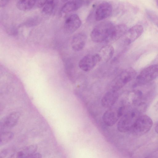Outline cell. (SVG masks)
I'll return each instance as SVG.
<instances>
[{
  "label": "cell",
  "mask_w": 158,
  "mask_h": 158,
  "mask_svg": "<svg viewBox=\"0 0 158 158\" xmlns=\"http://www.w3.org/2000/svg\"><path fill=\"white\" fill-rule=\"evenodd\" d=\"M155 130L156 132L158 134V123L155 127Z\"/></svg>",
  "instance_id": "cell-25"
},
{
  "label": "cell",
  "mask_w": 158,
  "mask_h": 158,
  "mask_svg": "<svg viewBox=\"0 0 158 158\" xmlns=\"http://www.w3.org/2000/svg\"><path fill=\"white\" fill-rule=\"evenodd\" d=\"M118 94L116 91L111 90L106 93L103 97L102 101V106L105 107L112 106L116 102Z\"/></svg>",
  "instance_id": "cell-14"
},
{
  "label": "cell",
  "mask_w": 158,
  "mask_h": 158,
  "mask_svg": "<svg viewBox=\"0 0 158 158\" xmlns=\"http://www.w3.org/2000/svg\"><path fill=\"white\" fill-rule=\"evenodd\" d=\"M138 110L128 111L121 118L117 125L118 130L121 132H126L132 130L138 118L140 115Z\"/></svg>",
  "instance_id": "cell-3"
},
{
  "label": "cell",
  "mask_w": 158,
  "mask_h": 158,
  "mask_svg": "<svg viewBox=\"0 0 158 158\" xmlns=\"http://www.w3.org/2000/svg\"><path fill=\"white\" fill-rule=\"evenodd\" d=\"M87 41V36L83 33H79L73 37L71 46L73 49L76 52L82 50L84 47Z\"/></svg>",
  "instance_id": "cell-12"
},
{
  "label": "cell",
  "mask_w": 158,
  "mask_h": 158,
  "mask_svg": "<svg viewBox=\"0 0 158 158\" xmlns=\"http://www.w3.org/2000/svg\"><path fill=\"white\" fill-rule=\"evenodd\" d=\"M8 2V0H0V6L3 7Z\"/></svg>",
  "instance_id": "cell-24"
},
{
  "label": "cell",
  "mask_w": 158,
  "mask_h": 158,
  "mask_svg": "<svg viewBox=\"0 0 158 158\" xmlns=\"http://www.w3.org/2000/svg\"><path fill=\"white\" fill-rule=\"evenodd\" d=\"M37 149V146L36 145L28 146L18 153L17 157L27 158L29 155L35 152Z\"/></svg>",
  "instance_id": "cell-18"
},
{
  "label": "cell",
  "mask_w": 158,
  "mask_h": 158,
  "mask_svg": "<svg viewBox=\"0 0 158 158\" xmlns=\"http://www.w3.org/2000/svg\"><path fill=\"white\" fill-rule=\"evenodd\" d=\"M152 125V120L150 117L145 114L140 115L135 122L132 130L137 135H142L150 131Z\"/></svg>",
  "instance_id": "cell-4"
},
{
  "label": "cell",
  "mask_w": 158,
  "mask_h": 158,
  "mask_svg": "<svg viewBox=\"0 0 158 158\" xmlns=\"http://www.w3.org/2000/svg\"><path fill=\"white\" fill-rule=\"evenodd\" d=\"M143 31V27L140 25L132 26L127 30L123 36L124 44L126 45L131 44L141 35Z\"/></svg>",
  "instance_id": "cell-7"
},
{
  "label": "cell",
  "mask_w": 158,
  "mask_h": 158,
  "mask_svg": "<svg viewBox=\"0 0 158 158\" xmlns=\"http://www.w3.org/2000/svg\"><path fill=\"white\" fill-rule=\"evenodd\" d=\"M122 114V111L119 109L117 112L112 110L106 111L103 115V120L107 126H112L115 124Z\"/></svg>",
  "instance_id": "cell-11"
},
{
  "label": "cell",
  "mask_w": 158,
  "mask_h": 158,
  "mask_svg": "<svg viewBox=\"0 0 158 158\" xmlns=\"http://www.w3.org/2000/svg\"><path fill=\"white\" fill-rule=\"evenodd\" d=\"M135 74V71L132 69L123 70L115 79L112 89L117 91L120 89L131 81Z\"/></svg>",
  "instance_id": "cell-5"
},
{
  "label": "cell",
  "mask_w": 158,
  "mask_h": 158,
  "mask_svg": "<svg viewBox=\"0 0 158 158\" xmlns=\"http://www.w3.org/2000/svg\"><path fill=\"white\" fill-rule=\"evenodd\" d=\"M20 116L19 113L18 112H14L10 113L1 121V128H9L15 126L18 121Z\"/></svg>",
  "instance_id": "cell-13"
},
{
  "label": "cell",
  "mask_w": 158,
  "mask_h": 158,
  "mask_svg": "<svg viewBox=\"0 0 158 158\" xmlns=\"http://www.w3.org/2000/svg\"><path fill=\"white\" fill-rule=\"evenodd\" d=\"M81 20L77 15L73 14L69 16L66 19L64 24V29L66 32L72 33L80 27Z\"/></svg>",
  "instance_id": "cell-8"
},
{
  "label": "cell",
  "mask_w": 158,
  "mask_h": 158,
  "mask_svg": "<svg viewBox=\"0 0 158 158\" xmlns=\"http://www.w3.org/2000/svg\"><path fill=\"white\" fill-rule=\"evenodd\" d=\"M48 0H37L36 5L39 7H42Z\"/></svg>",
  "instance_id": "cell-22"
},
{
  "label": "cell",
  "mask_w": 158,
  "mask_h": 158,
  "mask_svg": "<svg viewBox=\"0 0 158 158\" xmlns=\"http://www.w3.org/2000/svg\"><path fill=\"white\" fill-rule=\"evenodd\" d=\"M55 5V0H48L42 7V13L46 15L51 14L54 10Z\"/></svg>",
  "instance_id": "cell-19"
},
{
  "label": "cell",
  "mask_w": 158,
  "mask_h": 158,
  "mask_svg": "<svg viewBox=\"0 0 158 158\" xmlns=\"http://www.w3.org/2000/svg\"><path fill=\"white\" fill-rule=\"evenodd\" d=\"M100 61V59L98 54H88L80 60L78 66L82 70L88 72L93 69Z\"/></svg>",
  "instance_id": "cell-6"
},
{
  "label": "cell",
  "mask_w": 158,
  "mask_h": 158,
  "mask_svg": "<svg viewBox=\"0 0 158 158\" xmlns=\"http://www.w3.org/2000/svg\"><path fill=\"white\" fill-rule=\"evenodd\" d=\"M37 0H19L17 3V8L22 11L31 9L36 4Z\"/></svg>",
  "instance_id": "cell-17"
},
{
  "label": "cell",
  "mask_w": 158,
  "mask_h": 158,
  "mask_svg": "<svg viewBox=\"0 0 158 158\" xmlns=\"http://www.w3.org/2000/svg\"><path fill=\"white\" fill-rule=\"evenodd\" d=\"M14 137V133L10 131H6L1 133L0 145H3L11 140Z\"/></svg>",
  "instance_id": "cell-20"
},
{
  "label": "cell",
  "mask_w": 158,
  "mask_h": 158,
  "mask_svg": "<svg viewBox=\"0 0 158 158\" xmlns=\"http://www.w3.org/2000/svg\"><path fill=\"white\" fill-rule=\"evenodd\" d=\"M156 108L158 110V101L157 102L156 105Z\"/></svg>",
  "instance_id": "cell-26"
},
{
  "label": "cell",
  "mask_w": 158,
  "mask_h": 158,
  "mask_svg": "<svg viewBox=\"0 0 158 158\" xmlns=\"http://www.w3.org/2000/svg\"><path fill=\"white\" fill-rule=\"evenodd\" d=\"M127 30V26L124 24L114 26L106 41L111 43L117 41L123 36Z\"/></svg>",
  "instance_id": "cell-10"
},
{
  "label": "cell",
  "mask_w": 158,
  "mask_h": 158,
  "mask_svg": "<svg viewBox=\"0 0 158 158\" xmlns=\"http://www.w3.org/2000/svg\"><path fill=\"white\" fill-rule=\"evenodd\" d=\"M80 1H69L65 3L61 8L60 13L64 16L67 14L76 10L81 5Z\"/></svg>",
  "instance_id": "cell-16"
},
{
  "label": "cell",
  "mask_w": 158,
  "mask_h": 158,
  "mask_svg": "<svg viewBox=\"0 0 158 158\" xmlns=\"http://www.w3.org/2000/svg\"><path fill=\"white\" fill-rule=\"evenodd\" d=\"M114 25L109 21H105L97 25L90 34L92 40L99 43L107 40Z\"/></svg>",
  "instance_id": "cell-1"
},
{
  "label": "cell",
  "mask_w": 158,
  "mask_h": 158,
  "mask_svg": "<svg viewBox=\"0 0 158 158\" xmlns=\"http://www.w3.org/2000/svg\"><path fill=\"white\" fill-rule=\"evenodd\" d=\"M158 77V64L151 65L143 69L137 76L135 86L145 85Z\"/></svg>",
  "instance_id": "cell-2"
},
{
  "label": "cell",
  "mask_w": 158,
  "mask_h": 158,
  "mask_svg": "<svg viewBox=\"0 0 158 158\" xmlns=\"http://www.w3.org/2000/svg\"><path fill=\"white\" fill-rule=\"evenodd\" d=\"M112 7L109 3L104 2L100 4L97 8L95 14V18L97 21L104 19L111 14Z\"/></svg>",
  "instance_id": "cell-9"
},
{
  "label": "cell",
  "mask_w": 158,
  "mask_h": 158,
  "mask_svg": "<svg viewBox=\"0 0 158 158\" xmlns=\"http://www.w3.org/2000/svg\"><path fill=\"white\" fill-rule=\"evenodd\" d=\"M42 157V155L39 153H34L29 155L27 158H39Z\"/></svg>",
  "instance_id": "cell-23"
},
{
  "label": "cell",
  "mask_w": 158,
  "mask_h": 158,
  "mask_svg": "<svg viewBox=\"0 0 158 158\" xmlns=\"http://www.w3.org/2000/svg\"><path fill=\"white\" fill-rule=\"evenodd\" d=\"M114 52V50L113 46L111 45L108 44L101 48L98 54L101 61L107 62L112 58Z\"/></svg>",
  "instance_id": "cell-15"
},
{
  "label": "cell",
  "mask_w": 158,
  "mask_h": 158,
  "mask_svg": "<svg viewBox=\"0 0 158 158\" xmlns=\"http://www.w3.org/2000/svg\"><path fill=\"white\" fill-rule=\"evenodd\" d=\"M149 19L158 27V15L152 10L147 9L146 11Z\"/></svg>",
  "instance_id": "cell-21"
},
{
  "label": "cell",
  "mask_w": 158,
  "mask_h": 158,
  "mask_svg": "<svg viewBox=\"0 0 158 158\" xmlns=\"http://www.w3.org/2000/svg\"><path fill=\"white\" fill-rule=\"evenodd\" d=\"M155 1L157 5L158 6V0H155Z\"/></svg>",
  "instance_id": "cell-27"
}]
</instances>
